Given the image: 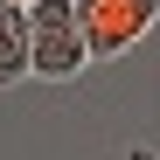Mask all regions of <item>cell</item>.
Here are the masks:
<instances>
[{
	"mask_svg": "<svg viewBox=\"0 0 160 160\" xmlns=\"http://www.w3.org/2000/svg\"><path fill=\"white\" fill-rule=\"evenodd\" d=\"M70 14H77V35H84V56L91 63H118L125 49H139L153 35V21H160L153 0H70Z\"/></svg>",
	"mask_w": 160,
	"mask_h": 160,
	"instance_id": "7a4b0ae2",
	"label": "cell"
},
{
	"mask_svg": "<svg viewBox=\"0 0 160 160\" xmlns=\"http://www.w3.org/2000/svg\"><path fill=\"white\" fill-rule=\"evenodd\" d=\"M21 21H28V77H42V84H70V77L91 70L70 0H35V7H21Z\"/></svg>",
	"mask_w": 160,
	"mask_h": 160,
	"instance_id": "6da1fadb",
	"label": "cell"
},
{
	"mask_svg": "<svg viewBox=\"0 0 160 160\" xmlns=\"http://www.w3.org/2000/svg\"><path fill=\"white\" fill-rule=\"evenodd\" d=\"M14 84H28V21H21V7L0 0V91Z\"/></svg>",
	"mask_w": 160,
	"mask_h": 160,
	"instance_id": "3957f363",
	"label": "cell"
},
{
	"mask_svg": "<svg viewBox=\"0 0 160 160\" xmlns=\"http://www.w3.org/2000/svg\"><path fill=\"white\" fill-rule=\"evenodd\" d=\"M153 7H160V0H153Z\"/></svg>",
	"mask_w": 160,
	"mask_h": 160,
	"instance_id": "5b68a950",
	"label": "cell"
},
{
	"mask_svg": "<svg viewBox=\"0 0 160 160\" xmlns=\"http://www.w3.org/2000/svg\"><path fill=\"white\" fill-rule=\"evenodd\" d=\"M7 7H35V0H7Z\"/></svg>",
	"mask_w": 160,
	"mask_h": 160,
	"instance_id": "277c9868",
	"label": "cell"
}]
</instances>
